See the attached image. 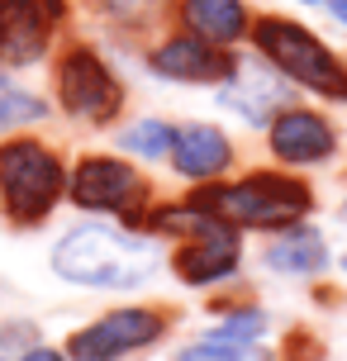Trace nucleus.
I'll return each instance as SVG.
<instances>
[{
  "label": "nucleus",
  "mask_w": 347,
  "mask_h": 361,
  "mask_svg": "<svg viewBox=\"0 0 347 361\" xmlns=\"http://www.w3.org/2000/svg\"><path fill=\"white\" fill-rule=\"evenodd\" d=\"M162 267V243L124 224H76L48 247V271L72 290L133 295Z\"/></svg>",
  "instance_id": "1"
},
{
  "label": "nucleus",
  "mask_w": 347,
  "mask_h": 361,
  "mask_svg": "<svg viewBox=\"0 0 347 361\" xmlns=\"http://www.w3.org/2000/svg\"><path fill=\"white\" fill-rule=\"evenodd\" d=\"M185 195L200 204L205 214L233 224L238 233H286L295 224H305L314 214V185L300 171H286V166H257V171H243V176H219L205 180V185H190Z\"/></svg>",
  "instance_id": "2"
},
{
  "label": "nucleus",
  "mask_w": 347,
  "mask_h": 361,
  "mask_svg": "<svg viewBox=\"0 0 347 361\" xmlns=\"http://www.w3.org/2000/svg\"><path fill=\"white\" fill-rule=\"evenodd\" d=\"M67 171L72 162L57 143L29 133L0 138V214L10 228H43L67 204Z\"/></svg>",
  "instance_id": "3"
},
{
  "label": "nucleus",
  "mask_w": 347,
  "mask_h": 361,
  "mask_svg": "<svg viewBox=\"0 0 347 361\" xmlns=\"http://www.w3.org/2000/svg\"><path fill=\"white\" fill-rule=\"evenodd\" d=\"M248 43L295 90H305L324 105H347V62L319 38V29H310L291 15H252Z\"/></svg>",
  "instance_id": "4"
},
{
  "label": "nucleus",
  "mask_w": 347,
  "mask_h": 361,
  "mask_svg": "<svg viewBox=\"0 0 347 361\" xmlns=\"http://www.w3.org/2000/svg\"><path fill=\"white\" fill-rule=\"evenodd\" d=\"M67 204L143 233V219L157 204V190L143 176V166L124 152H81L67 171Z\"/></svg>",
  "instance_id": "5"
},
{
  "label": "nucleus",
  "mask_w": 347,
  "mask_h": 361,
  "mask_svg": "<svg viewBox=\"0 0 347 361\" xmlns=\"http://www.w3.org/2000/svg\"><path fill=\"white\" fill-rule=\"evenodd\" d=\"M124 100H128V90L100 48H91V43H67L57 53V62H53L57 114H67L72 124H86V128H110L124 114Z\"/></svg>",
  "instance_id": "6"
},
{
  "label": "nucleus",
  "mask_w": 347,
  "mask_h": 361,
  "mask_svg": "<svg viewBox=\"0 0 347 361\" xmlns=\"http://www.w3.org/2000/svg\"><path fill=\"white\" fill-rule=\"evenodd\" d=\"M171 324H176V309L166 305H119L91 324H81L62 352L67 361H128L162 343Z\"/></svg>",
  "instance_id": "7"
},
{
  "label": "nucleus",
  "mask_w": 347,
  "mask_h": 361,
  "mask_svg": "<svg viewBox=\"0 0 347 361\" xmlns=\"http://www.w3.org/2000/svg\"><path fill=\"white\" fill-rule=\"evenodd\" d=\"M166 267L185 290H214L224 281H233L243 271V233L224 219H205L195 233H185L181 243H171Z\"/></svg>",
  "instance_id": "8"
},
{
  "label": "nucleus",
  "mask_w": 347,
  "mask_h": 361,
  "mask_svg": "<svg viewBox=\"0 0 347 361\" xmlns=\"http://www.w3.org/2000/svg\"><path fill=\"white\" fill-rule=\"evenodd\" d=\"M338 124H333L324 109H310V105H286L272 114L267 124V152H272L276 166L286 171H314V166H329L338 157Z\"/></svg>",
  "instance_id": "9"
},
{
  "label": "nucleus",
  "mask_w": 347,
  "mask_h": 361,
  "mask_svg": "<svg viewBox=\"0 0 347 361\" xmlns=\"http://www.w3.org/2000/svg\"><path fill=\"white\" fill-rule=\"evenodd\" d=\"M143 67L157 81H166V86H224L238 72V53L233 48H214L205 38L176 29V34H166L162 43L147 48Z\"/></svg>",
  "instance_id": "10"
},
{
  "label": "nucleus",
  "mask_w": 347,
  "mask_h": 361,
  "mask_svg": "<svg viewBox=\"0 0 347 361\" xmlns=\"http://www.w3.org/2000/svg\"><path fill=\"white\" fill-rule=\"evenodd\" d=\"M67 0H0V67H34L53 53Z\"/></svg>",
  "instance_id": "11"
},
{
  "label": "nucleus",
  "mask_w": 347,
  "mask_h": 361,
  "mask_svg": "<svg viewBox=\"0 0 347 361\" xmlns=\"http://www.w3.org/2000/svg\"><path fill=\"white\" fill-rule=\"evenodd\" d=\"M214 95H219V105L229 109V114H238L243 124H252V128H267L276 109L295 105V86L276 72V67H267L257 53L248 57V62L238 57V72L229 76L224 86H214Z\"/></svg>",
  "instance_id": "12"
},
{
  "label": "nucleus",
  "mask_w": 347,
  "mask_h": 361,
  "mask_svg": "<svg viewBox=\"0 0 347 361\" xmlns=\"http://www.w3.org/2000/svg\"><path fill=\"white\" fill-rule=\"evenodd\" d=\"M233 157H238V147L219 124H209V119H185V124H176V143L166 152V166H171V176L185 180V185H205V180L229 176Z\"/></svg>",
  "instance_id": "13"
},
{
  "label": "nucleus",
  "mask_w": 347,
  "mask_h": 361,
  "mask_svg": "<svg viewBox=\"0 0 347 361\" xmlns=\"http://www.w3.org/2000/svg\"><path fill=\"white\" fill-rule=\"evenodd\" d=\"M262 267L281 281H319L333 267V252L324 243V233L305 219V224H295L286 233H272L262 243Z\"/></svg>",
  "instance_id": "14"
},
{
  "label": "nucleus",
  "mask_w": 347,
  "mask_h": 361,
  "mask_svg": "<svg viewBox=\"0 0 347 361\" xmlns=\"http://www.w3.org/2000/svg\"><path fill=\"white\" fill-rule=\"evenodd\" d=\"M176 24L214 48H238L252 34L248 0H176Z\"/></svg>",
  "instance_id": "15"
},
{
  "label": "nucleus",
  "mask_w": 347,
  "mask_h": 361,
  "mask_svg": "<svg viewBox=\"0 0 347 361\" xmlns=\"http://www.w3.org/2000/svg\"><path fill=\"white\" fill-rule=\"evenodd\" d=\"M48 114H53L48 95L29 90L24 81H15L10 67H0V138H10V133H29V128H38Z\"/></svg>",
  "instance_id": "16"
},
{
  "label": "nucleus",
  "mask_w": 347,
  "mask_h": 361,
  "mask_svg": "<svg viewBox=\"0 0 347 361\" xmlns=\"http://www.w3.org/2000/svg\"><path fill=\"white\" fill-rule=\"evenodd\" d=\"M176 143V124L171 119H157V114H143L114 133V152H124L133 162H166V152Z\"/></svg>",
  "instance_id": "17"
},
{
  "label": "nucleus",
  "mask_w": 347,
  "mask_h": 361,
  "mask_svg": "<svg viewBox=\"0 0 347 361\" xmlns=\"http://www.w3.org/2000/svg\"><path fill=\"white\" fill-rule=\"evenodd\" d=\"M171 361H267V343H214V338H195L181 347Z\"/></svg>",
  "instance_id": "18"
},
{
  "label": "nucleus",
  "mask_w": 347,
  "mask_h": 361,
  "mask_svg": "<svg viewBox=\"0 0 347 361\" xmlns=\"http://www.w3.org/2000/svg\"><path fill=\"white\" fill-rule=\"evenodd\" d=\"M95 5H100L114 24H133V19L147 15V5H152V0H95Z\"/></svg>",
  "instance_id": "19"
},
{
  "label": "nucleus",
  "mask_w": 347,
  "mask_h": 361,
  "mask_svg": "<svg viewBox=\"0 0 347 361\" xmlns=\"http://www.w3.org/2000/svg\"><path fill=\"white\" fill-rule=\"evenodd\" d=\"M15 361H67V352L62 347H48V343H34V347H24Z\"/></svg>",
  "instance_id": "20"
},
{
  "label": "nucleus",
  "mask_w": 347,
  "mask_h": 361,
  "mask_svg": "<svg viewBox=\"0 0 347 361\" xmlns=\"http://www.w3.org/2000/svg\"><path fill=\"white\" fill-rule=\"evenodd\" d=\"M319 10H329V15H333V19H338V24L347 29V0H324Z\"/></svg>",
  "instance_id": "21"
},
{
  "label": "nucleus",
  "mask_w": 347,
  "mask_h": 361,
  "mask_svg": "<svg viewBox=\"0 0 347 361\" xmlns=\"http://www.w3.org/2000/svg\"><path fill=\"white\" fill-rule=\"evenodd\" d=\"M338 224H343V233H347V200L338 204Z\"/></svg>",
  "instance_id": "22"
},
{
  "label": "nucleus",
  "mask_w": 347,
  "mask_h": 361,
  "mask_svg": "<svg viewBox=\"0 0 347 361\" xmlns=\"http://www.w3.org/2000/svg\"><path fill=\"white\" fill-rule=\"evenodd\" d=\"M295 5H310V10H319V5H324V0H295Z\"/></svg>",
  "instance_id": "23"
},
{
  "label": "nucleus",
  "mask_w": 347,
  "mask_h": 361,
  "mask_svg": "<svg viewBox=\"0 0 347 361\" xmlns=\"http://www.w3.org/2000/svg\"><path fill=\"white\" fill-rule=\"evenodd\" d=\"M0 361H5V357H0Z\"/></svg>",
  "instance_id": "24"
}]
</instances>
